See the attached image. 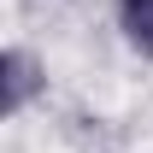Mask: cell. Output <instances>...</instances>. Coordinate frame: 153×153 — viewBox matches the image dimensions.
Wrapping results in <instances>:
<instances>
[{
	"label": "cell",
	"mask_w": 153,
	"mask_h": 153,
	"mask_svg": "<svg viewBox=\"0 0 153 153\" xmlns=\"http://www.w3.org/2000/svg\"><path fill=\"white\" fill-rule=\"evenodd\" d=\"M36 94H41V65H36L30 53H12V47H0V118L24 112Z\"/></svg>",
	"instance_id": "6da1fadb"
},
{
	"label": "cell",
	"mask_w": 153,
	"mask_h": 153,
	"mask_svg": "<svg viewBox=\"0 0 153 153\" xmlns=\"http://www.w3.org/2000/svg\"><path fill=\"white\" fill-rule=\"evenodd\" d=\"M118 24H124L135 53L153 59V0H118Z\"/></svg>",
	"instance_id": "7a4b0ae2"
}]
</instances>
